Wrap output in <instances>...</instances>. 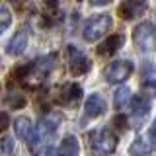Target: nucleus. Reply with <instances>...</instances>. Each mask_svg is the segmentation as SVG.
<instances>
[{"instance_id":"obj_1","label":"nucleus","mask_w":156,"mask_h":156,"mask_svg":"<svg viewBox=\"0 0 156 156\" xmlns=\"http://www.w3.org/2000/svg\"><path fill=\"white\" fill-rule=\"evenodd\" d=\"M55 65H57V55L41 57V58H37V61H33V62H29V65L23 66L22 70H20V78H22L23 84L35 86L51 74Z\"/></svg>"},{"instance_id":"obj_2","label":"nucleus","mask_w":156,"mask_h":156,"mask_svg":"<svg viewBox=\"0 0 156 156\" xmlns=\"http://www.w3.org/2000/svg\"><path fill=\"white\" fill-rule=\"evenodd\" d=\"M111 16H107V14H104V16H94L92 20H88L86 27H84V39L88 43H94L98 41L100 37L105 35V31L111 27Z\"/></svg>"},{"instance_id":"obj_3","label":"nucleus","mask_w":156,"mask_h":156,"mask_svg":"<svg viewBox=\"0 0 156 156\" xmlns=\"http://www.w3.org/2000/svg\"><path fill=\"white\" fill-rule=\"evenodd\" d=\"M133 41L140 51H144V53L152 51L156 47V29H154V26H150V23H146V22L139 23L133 31Z\"/></svg>"},{"instance_id":"obj_4","label":"nucleus","mask_w":156,"mask_h":156,"mask_svg":"<svg viewBox=\"0 0 156 156\" xmlns=\"http://www.w3.org/2000/svg\"><path fill=\"white\" fill-rule=\"evenodd\" d=\"M92 146H94V150L100 152V154H111L117 146V136L111 129L101 127V129L96 131L94 136H92Z\"/></svg>"},{"instance_id":"obj_5","label":"nucleus","mask_w":156,"mask_h":156,"mask_svg":"<svg viewBox=\"0 0 156 156\" xmlns=\"http://www.w3.org/2000/svg\"><path fill=\"white\" fill-rule=\"evenodd\" d=\"M90 65H92L90 58H88L78 47H72V45L68 47V66H70V72L74 76L88 72L90 70Z\"/></svg>"},{"instance_id":"obj_6","label":"nucleus","mask_w":156,"mask_h":156,"mask_svg":"<svg viewBox=\"0 0 156 156\" xmlns=\"http://www.w3.org/2000/svg\"><path fill=\"white\" fill-rule=\"evenodd\" d=\"M131 72H133V65L129 61H115L113 65L107 68L105 80L109 84H119V82H123L131 76Z\"/></svg>"},{"instance_id":"obj_7","label":"nucleus","mask_w":156,"mask_h":156,"mask_svg":"<svg viewBox=\"0 0 156 156\" xmlns=\"http://www.w3.org/2000/svg\"><path fill=\"white\" fill-rule=\"evenodd\" d=\"M146 10V0H121L119 4V18L121 20H135L140 18Z\"/></svg>"},{"instance_id":"obj_8","label":"nucleus","mask_w":156,"mask_h":156,"mask_svg":"<svg viewBox=\"0 0 156 156\" xmlns=\"http://www.w3.org/2000/svg\"><path fill=\"white\" fill-rule=\"evenodd\" d=\"M105 111V100L101 98L100 94H92L88 96L86 100V105H84V121L88 119H96V117H100L101 113Z\"/></svg>"},{"instance_id":"obj_9","label":"nucleus","mask_w":156,"mask_h":156,"mask_svg":"<svg viewBox=\"0 0 156 156\" xmlns=\"http://www.w3.org/2000/svg\"><path fill=\"white\" fill-rule=\"evenodd\" d=\"M58 123H61V117H57V115H45L43 117V119L39 121V129L35 133V144H37L39 139H51V136L55 135Z\"/></svg>"},{"instance_id":"obj_10","label":"nucleus","mask_w":156,"mask_h":156,"mask_svg":"<svg viewBox=\"0 0 156 156\" xmlns=\"http://www.w3.org/2000/svg\"><path fill=\"white\" fill-rule=\"evenodd\" d=\"M14 129H16L18 139L27 140L31 146H35V131H33L31 119H27V117H18L16 123H14Z\"/></svg>"},{"instance_id":"obj_11","label":"nucleus","mask_w":156,"mask_h":156,"mask_svg":"<svg viewBox=\"0 0 156 156\" xmlns=\"http://www.w3.org/2000/svg\"><path fill=\"white\" fill-rule=\"evenodd\" d=\"M58 98H61L62 104L74 105L76 101L82 98V88L78 86L76 82H66V84L61 88V92H58Z\"/></svg>"},{"instance_id":"obj_12","label":"nucleus","mask_w":156,"mask_h":156,"mask_svg":"<svg viewBox=\"0 0 156 156\" xmlns=\"http://www.w3.org/2000/svg\"><path fill=\"white\" fill-rule=\"evenodd\" d=\"M26 47H27V31H26V29H20L16 35L10 39L6 51H8V55L16 57V55H22V53L26 51Z\"/></svg>"},{"instance_id":"obj_13","label":"nucleus","mask_w":156,"mask_h":156,"mask_svg":"<svg viewBox=\"0 0 156 156\" xmlns=\"http://www.w3.org/2000/svg\"><path fill=\"white\" fill-rule=\"evenodd\" d=\"M80 154V144L74 135H68L62 139V143L57 148V156H78Z\"/></svg>"},{"instance_id":"obj_14","label":"nucleus","mask_w":156,"mask_h":156,"mask_svg":"<svg viewBox=\"0 0 156 156\" xmlns=\"http://www.w3.org/2000/svg\"><path fill=\"white\" fill-rule=\"evenodd\" d=\"M121 45H123V35H121V33L109 35V37L104 39V43H101L100 47H98V53H100V55H113L115 51H119Z\"/></svg>"},{"instance_id":"obj_15","label":"nucleus","mask_w":156,"mask_h":156,"mask_svg":"<svg viewBox=\"0 0 156 156\" xmlns=\"http://www.w3.org/2000/svg\"><path fill=\"white\" fill-rule=\"evenodd\" d=\"M143 82H144V88L150 96L156 94V66L154 65H144V70H143Z\"/></svg>"},{"instance_id":"obj_16","label":"nucleus","mask_w":156,"mask_h":156,"mask_svg":"<svg viewBox=\"0 0 156 156\" xmlns=\"http://www.w3.org/2000/svg\"><path fill=\"white\" fill-rule=\"evenodd\" d=\"M131 107H133V113L139 117H144L150 111V101L144 96H133L131 98Z\"/></svg>"},{"instance_id":"obj_17","label":"nucleus","mask_w":156,"mask_h":156,"mask_svg":"<svg viewBox=\"0 0 156 156\" xmlns=\"http://www.w3.org/2000/svg\"><path fill=\"white\" fill-rule=\"evenodd\" d=\"M129 152L133 156H148L150 152H152V146L146 143V140H143V139H136V140H133Z\"/></svg>"},{"instance_id":"obj_18","label":"nucleus","mask_w":156,"mask_h":156,"mask_svg":"<svg viewBox=\"0 0 156 156\" xmlns=\"http://www.w3.org/2000/svg\"><path fill=\"white\" fill-rule=\"evenodd\" d=\"M131 90L127 86H119V90L115 92V107L117 109H123V107L131 101Z\"/></svg>"},{"instance_id":"obj_19","label":"nucleus","mask_w":156,"mask_h":156,"mask_svg":"<svg viewBox=\"0 0 156 156\" xmlns=\"http://www.w3.org/2000/svg\"><path fill=\"white\" fill-rule=\"evenodd\" d=\"M10 23H12V14H10V10L0 8V35L10 27Z\"/></svg>"},{"instance_id":"obj_20","label":"nucleus","mask_w":156,"mask_h":156,"mask_svg":"<svg viewBox=\"0 0 156 156\" xmlns=\"http://www.w3.org/2000/svg\"><path fill=\"white\" fill-rule=\"evenodd\" d=\"M8 105L14 107V109H18V107H23V105H26V98H22L20 94H10V98H8Z\"/></svg>"},{"instance_id":"obj_21","label":"nucleus","mask_w":156,"mask_h":156,"mask_svg":"<svg viewBox=\"0 0 156 156\" xmlns=\"http://www.w3.org/2000/svg\"><path fill=\"white\" fill-rule=\"evenodd\" d=\"M8 123H10V117H8V113L0 111V133H2V131H6Z\"/></svg>"},{"instance_id":"obj_22","label":"nucleus","mask_w":156,"mask_h":156,"mask_svg":"<svg viewBox=\"0 0 156 156\" xmlns=\"http://www.w3.org/2000/svg\"><path fill=\"white\" fill-rule=\"evenodd\" d=\"M2 150H4V152H12V150H14V140L10 139V136H6V139H4V143H2Z\"/></svg>"},{"instance_id":"obj_23","label":"nucleus","mask_w":156,"mask_h":156,"mask_svg":"<svg viewBox=\"0 0 156 156\" xmlns=\"http://www.w3.org/2000/svg\"><path fill=\"white\" fill-rule=\"evenodd\" d=\"M39 156H55V150H53L51 146H45V148L39 152Z\"/></svg>"},{"instance_id":"obj_24","label":"nucleus","mask_w":156,"mask_h":156,"mask_svg":"<svg viewBox=\"0 0 156 156\" xmlns=\"http://www.w3.org/2000/svg\"><path fill=\"white\" fill-rule=\"evenodd\" d=\"M43 4H45L49 10H55V8H57V4H58V0H43Z\"/></svg>"},{"instance_id":"obj_25","label":"nucleus","mask_w":156,"mask_h":156,"mask_svg":"<svg viewBox=\"0 0 156 156\" xmlns=\"http://www.w3.org/2000/svg\"><path fill=\"white\" fill-rule=\"evenodd\" d=\"M109 2H113V0H90L92 6H105V4H109Z\"/></svg>"},{"instance_id":"obj_26","label":"nucleus","mask_w":156,"mask_h":156,"mask_svg":"<svg viewBox=\"0 0 156 156\" xmlns=\"http://www.w3.org/2000/svg\"><path fill=\"white\" fill-rule=\"evenodd\" d=\"M150 135H152V139H156V123L152 125V129H150Z\"/></svg>"},{"instance_id":"obj_27","label":"nucleus","mask_w":156,"mask_h":156,"mask_svg":"<svg viewBox=\"0 0 156 156\" xmlns=\"http://www.w3.org/2000/svg\"><path fill=\"white\" fill-rule=\"evenodd\" d=\"M10 2H12V4H16V6H20V4H23L26 0H10Z\"/></svg>"}]
</instances>
